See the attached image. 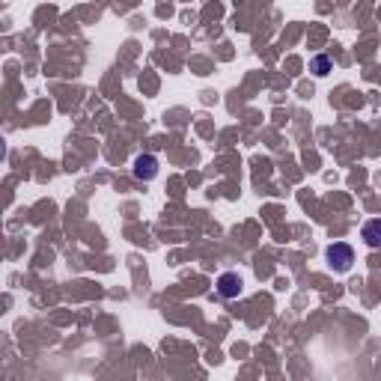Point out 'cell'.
<instances>
[{
    "label": "cell",
    "mask_w": 381,
    "mask_h": 381,
    "mask_svg": "<svg viewBox=\"0 0 381 381\" xmlns=\"http://www.w3.org/2000/svg\"><path fill=\"white\" fill-rule=\"evenodd\" d=\"M324 253H328V262L334 265V271H349L352 262H354V251L349 248V244H343V241L331 244Z\"/></svg>",
    "instance_id": "6da1fadb"
},
{
    "label": "cell",
    "mask_w": 381,
    "mask_h": 381,
    "mask_svg": "<svg viewBox=\"0 0 381 381\" xmlns=\"http://www.w3.org/2000/svg\"><path fill=\"white\" fill-rule=\"evenodd\" d=\"M134 176L143 179V182H152V179L158 176V158H155V155H140V158L134 161Z\"/></svg>",
    "instance_id": "7a4b0ae2"
},
{
    "label": "cell",
    "mask_w": 381,
    "mask_h": 381,
    "mask_svg": "<svg viewBox=\"0 0 381 381\" xmlns=\"http://www.w3.org/2000/svg\"><path fill=\"white\" fill-rule=\"evenodd\" d=\"M241 277L239 274H221V280H218V292H221V298H239L241 295Z\"/></svg>",
    "instance_id": "3957f363"
},
{
    "label": "cell",
    "mask_w": 381,
    "mask_h": 381,
    "mask_svg": "<svg viewBox=\"0 0 381 381\" xmlns=\"http://www.w3.org/2000/svg\"><path fill=\"white\" fill-rule=\"evenodd\" d=\"M361 235H364V241L369 244V248L378 251V248H381V221H366L364 230H361Z\"/></svg>",
    "instance_id": "277c9868"
},
{
    "label": "cell",
    "mask_w": 381,
    "mask_h": 381,
    "mask_svg": "<svg viewBox=\"0 0 381 381\" xmlns=\"http://www.w3.org/2000/svg\"><path fill=\"white\" fill-rule=\"evenodd\" d=\"M328 69H331L328 57H319V60H316V75H328Z\"/></svg>",
    "instance_id": "5b68a950"
}]
</instances>
